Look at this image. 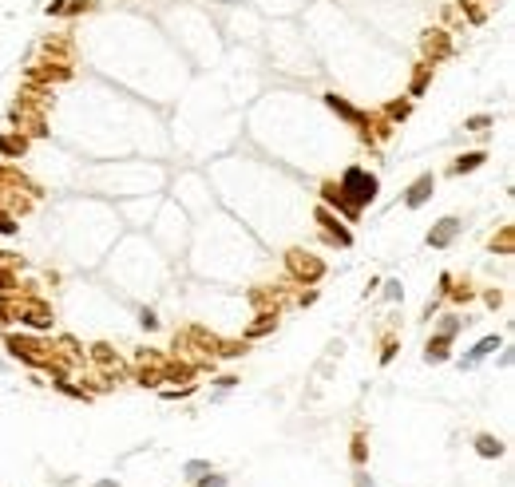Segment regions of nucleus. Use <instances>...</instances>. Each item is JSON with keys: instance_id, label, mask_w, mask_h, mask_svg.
<instances>
[{"instance_id": "nucleus-5", "label": "nucleus", "mask_w": 515, "mask_h": 487, "mask_svg": "<svg viewBox=\"0 0 515 487\" xmlns=\"http://www.w3.org/2000/svg\"><path fill=\"white\" fill-rule=\"evenodd\" d=\"M456 230H460V222H456V218H444V222L432 230V234H428V242H432V246H448Z\"/></svg>"}, {"instance_id": "nucleus-10", "label": "nucleus", "mask_w": 515, "mask_h": 487, "mask_svg": "<svg viewBox=\"0 0 515 487\" xmlns=\"http://www.w3.org/2000/svg\"><path fill=\"white\" fill-rule=\"evenodd\" d=\"M480 163H483V155H464V158H460V163H456V174H464V171H476Z\"/></svg>"}, {"instance_id": "nucleus-3", "label": "nucleus", "mask_w": 515, "mask_h": 487, "mask_svg": "<svg viewBox=\"0 0 515 487\" xmlns=\"http://www.w3.org/2000/svg\"><path fill=\"white\" fill-rule=\"evenodd\" d=\"M290 269L297 273V278H322V262L317 258H302V253H290Z\"/></svg>"}, {"instance_id": "nucleus-11", "label": "nucleus", "mask_w": 515, "mask_h": 487, "mask_svg": "<svg viewBox=\"0 0 515 487\" xmlns=\"http://www.w3.org/2000/svg\"><path fill=\"white\" fill-rule=\"evenodd\" d=\"M12 230H17L12 214H8V210H0V234H12Z\"/></svg>"}, {"instance_id": "nucleus-14", "label": "nucleus", "mask_w": 515, "mask_h": 487, "mask_svg": "<svg viewBox=\"0 0 515 487\" xmlns=\"http://www.w3.org/2000/svg\"><path fill=\"white\" fill-rule=\"evenodd\" d=\"M8 285H12V278H8V273H0V289H8Z\"/></svg>"}, {"instance_id": "nucleus-1", "label": "nucleus", "mask_w": 515, "mask_h": 487, "mask_svg": "<svg viewBox=\"0 0 515 487\" xmlns=\"http://www.w3.org/2000/svg\"><path fill=\"white\" fill-rule=\"evenodd\" d=\"M341 198H353V206H361V203H372V194H377V178L372 174H365L361 167H349L345 171V178H341Z\"/></svg>"}, {"instance_id": "nucleus-13", "label": "nucleus", "mask_w": 515, "mask_h": 487, "mask_svg": "<svg viewBox=\"0 0 515 487\" xmlns=\"http://www.w3.org/2000/svg\"><path fill=\"white\" fill-rule=\"evenodd\" d=\"M483 127H487V115H476V119L467 123V131H483Z\"/></svg>"}, {"instance_id": "nucleus-9", "label": "nucleus", "mask_w": 515, "mask_h": 487, "mask_svg": "<svg viewBox=\"0 0 515 487\" xmlns=\"http://www.w3.org/2000/svg\"><path fill=\"white\" fill-rule=\"evenodd\" d=\"M0 151H4V155H20V151H24V139H20V135H4V139H0Z\"/></svg>"}, {"instance_id": "nucleus-2", "label": "nucleus", "mask_w": 515, "mask_h": 487, "mask_svg": "<svg viewBox=\"0 0 515 487\" xmlns=\"http://www.w3.org/2000/svg\"><path fill=\"white\" fill-rule=\"evenodd\" d=\"M17 313L24 317L28 325H48V321H52L48 305H40V301H17Z\"/></svg>"}, {"instance_id": "nucleus-8", "label": "nucleus", "mask_w": 515, "mask_h": 487, "mask_svg": "<svg viewBox=\"0 0 515 487\" xmlns=\"http://www.w3.org/2000/svg\"><path fill=\"white\" fill-rule=\"evenodd\" d=\"M496 349H499V341H496V337H487V341H480V345H476V353H472V357H467L464 364H476L480 357H487V353H496Z\"/></svg>"}, {"instance_id": "nucleus-15", "label": "nucleus", "mask_w": 515, "mask_h": 487, "mask_svg": "<svg viewBox=\"0 0 515 487\" xmlns=\"http://www.w3.org/2000/svg\"><path fill=\"white\" fill-rule=\"evenodd\" d=\"M96 487H115V484H112V479H103V484H96Z\"/></svg>"}, {"instance_id": "nucleus-6", "label": "nucleus", "mask_w": 515, "mask_h": 487, "mask_svg": "<svg viewBox=\"0 0 515 487\" xmlns=\"http://www.w3.org/2000/svg\"><path fill=\"white\" fill-rule=\"evenodd\" d=\"M424 357H428V361H444V357H448V333H440L432 345H428V353H424Z\"/></svg>"}, {"instance_id": "nucleus-4", "label": "nucleus", "mask_w": 515, "mask_h": 487, "mask_svg": "<svg viewBox=\"0 0 515 487\" xmlns=\"http://www.w3.org/2000/svg\"><path fill=\"white\" fill-rule=\"evenodd\" d=\"M432 187H436V178H432V174H424V178H417V183H412V190H408V198H404V203H408V206H420V203H424V198H428V194H432Z\"/></svg>"}, {"instance_id": "nucleus-12", "label": "nucleus", "mask_w": 515, "mask_h": 487, "mask_svg": "<svg viewBox=\"0 0 515 487\" xmlns=\"http://www.w3.org/2000/svg\"><path fill=\"white\" fill-rule=\"evenodd\" d=\"M198 487H226V479H222V475H207Z\"/></svg>"}, {"instance_id": "nucleus-7", "label": "nucleus", "mask_w": 515, "mask_h": 487, "mask_svg": "<svg viewBox=\"0 0 515 487\" xmlns=\"http://www.w3.org/2000/svg\"><path fill=\"white\" fill-rule=\"evenodd\" d=\"M476 452H480V456H499L503 444H499L496 436H480V440H476Z\"/></svg>"}]
</instances>
